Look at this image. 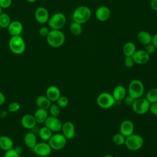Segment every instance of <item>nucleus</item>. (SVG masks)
Listing matches in <instances>:
<instances>
[{
	"mask_svg": "<svg viewBox=\"0 0 157 157\" xmlns=\"http://www.w3.org/2000/svg\"><path fill=\"white\" fill-rule=\"evenodd\" d=\"M47 44L52 47H61L65 42V35L60 29H50L46 37Z\"/></svg>",
	"mask_w": 157,
	"mask_h": 157,
	"instance_id": "nucleus-1",
	"label": "nucleus"
},
{
	"mask_svg": "<svg viewBox=\"0 0 157 157\" xmlns=\"http://www.w3.org/2000/svg\"><path fill=\"white\" fill-rule=\"evenodd\" d=\"M91 12L90 9L86 6H80L75 9L72 13V20L74 21L81 25L86 23L90 19Z\"/></svg>",
	"mask_w": 157,
	"mask_h": 157,
	"instance_id": "nucleus-2",
	"label": "nucleus"
},
{
	"mask_svg": "<svg viewBox=\"0 0 157 157\" xmlns=\"http://www.w3.org/2000/svg\"><path fill=\"white\" fill-rule=\"evenodd\" d=\"M9 48L15 55H21L26 50V43L20 36H12L9 40Z\"/></svg>",
	"mask_w": 157,
	"mask_h": 157,
	"instance_id": "nucleus-3",
	"label": "nucleus"
},
{
	"mask_svg": "<svg viewBox=\"0 0 157 157\" xmlns=\"http://www.w3.org/2000/svg\"><path fill=\"white\" fill-rule=\"evenodd\" d=\"M127 91L129 95L134 99H137L144 95L145 87L142 81L139 79H134L129 83Z\"/></svg>",
	"mask_w": 157,
	"mask_h": 157,
	"instance_id": "nucleus-4",
	"label": "nucleus"
},
{
	"mask_svg": "<svg viewBox=\"0 0 157 157\" xmlns=\"http://www.w3.org/2000/svg\"><path fill=\"white\" fill-rule=\"evenodd\" d=\"M144 140L143 137L138 134H132L126 137L124 145L130 151H137L140 149L144 145Z\"/></svg>",
	"mask_w": 157,
	"mask_h": 157,
	"instance_id": "nucleus-5",
	"label": "nucleus"
},
{
	"mask_svg": "<svg viewBox=\"0 0 157 157\" xmlns=\"http://www.w3.org/2000/svg\"><path fill=\"white\" fill-rule=\"evenodd\" d=\"M66 23V17L61 12H56L50 17L48 25L52 29H61Z\"/></svg>",
	"mask_w": 157,
	"mask_h": 157,
	"instance_id": "nucleus-6",
	"label": "nucleus"
},
{
	"mask_svg": "<svg viewBox=\"0 0 157 157\" xmlns=\"http://www.w3.org/2000/svg\"><path fill=\"white\" fill-rule=\"evenodd\" d=\"M116 101L113 98L112 94L107 92L100 93L96 99V102L98 106L102 109H109L112 107Z\"/></svg>",
	"mask_w": 157,
	"mask_h": 157,
	"instance_id": "nucleus-7",
	"label": "nucleus"
},
{
	"mask_svg": "<svg viewBox=\"0 0 157 157\" xmlns=\"http://www.w3.org/2000/svg\"><path fill=\"white\" fill-rule=\"evenodd\" d=\"M150 103L145 98L135 99L131 107L133 112L138 115H144L149 111Z\"/></svg>",
	"mask_w": 157,
	"mask_h": 157,
	"instance_id": "nucleus-8",
	"label": "nucleus"
},
{
	"mask_svg": "<svg viewBox=\"0 0 157 157\" xmlns=\"http://www.w3.org/2000/svg\"><path fill=\"white\" fill-rule=\"evenodd\" d=\"M48 143L52 150H60L66 146L67 139L62 133L56 132L55 134H52V137L48 140Z\"/></svg>",
	"mask_w": 157,
	"mask_h": 157,
	"instance_id": "nucleus-9",
	"label": "nucleus"
},
{
	"mask_svg": "<svg viewBox=\"0 0 157 157\" xmlns=\"http://www.w3.org/2000/svg\"><path fill=\"white\" fill-rule=\"evenodd\" d=\"M33 150L39 156L47 157L50 155L52 149L48 142L43 141L37 143L33 148Z\"/></svg>",
	"mask_w": 157,
	"mask_h": 157,
	"instance_id": "nucleus-10",
	"label": "nucleus"
},
{
	"mask_svg": "<svg viewBox=\"0 0 157 157\" xmlns=\"http://www.w3.org/2000/svg\"><path fill=\"white\" fill-rule=\"evenodd\" d=\"M44 124L53 132H58L61 130L63 123L58 117L48 115L44 122Z\"/></svg>",
	"mask_w": 157,
	"mask_h": 157,
	"instance_id": "nucleus-11",
	"label": "nucleus"
},
{
	"mask_svg": "<svg viewBox=\"0 0 157 157\" xmlns=\"http://www.w3.org/2000/svg\"><path fill=\"white\" fill-rule=\"evenodd\" d=\"M34 18L40 24L47 23L50 18L48 10L44 7H38L34 12Z\"/></svg>",
	"mask_w": 157,
	"mask_h": 157,
	"instance_id": "nucleus-12",
	"label": "nucleus"
},
{
	"mask_svg": "<svg viewBox=\"0 0 157 157\" xmlns=\"http://www.w3.org/2000/svg\"><path fill=\"white\" fill-rule=\"evenodd\" d=\"M111 15L110 9L105 6H101L98 7L95 12V17L99 21L104 22L107 21Z\"/></svg>",
	"mask_w": 157,
	"mask_h": 157,
	"instance_id": "nucleus-13",
	"label": "nucleus"
},
{
	"mask_svg": "<svg viewBox=\"0 0 157 157\" xmlns=\"http://www.w3.org/2000/svg\"><path fill=\"white\" fill-rule=\"evenodd\" d=\"M119 130L120 132L126 137L134 134V124L129 120H124L120 123Z\"/></svg>",
	"mask_w": 157,
	"mask_h": 157,
	"instance_id": "nucleus-14",
	"label": "nucleus"
},
{
	"mask_svg": "<svg viewBox=\"0 0 157 157\" xmlns=\"http://www.w3.org/2000/svg\"><path fill=\"white\" fill-rule=\"evenodd\" d=\"M62 134L67 139H72L75 136V128L74 124L71 121H66L62 124Z\"/></svg>",
	"mask_w": 157,
	"mask_h": 157,
	"instance_id": "nucleus-15",
	"label": "nucleus"
},
{
	"mask_svg": "<svg viewBox=\"0 0 157 157\" xmlns=\"http://www.w3.org/2000/svg\"><path fill=\"white\" fill-rule=\"evenodd\" d=\"M132 58L135 63L141 65L147 63L150 60V55L144 50V49L136 50L132 55Z\"/></svg>",
	"mask_w": 157,
	"mask_h": 157,
	"instance_id": "nucleus-16",
	"label": "nucleus"
},
{
	"mask_svg": "<svg viewBox=\"0 0 157 157\" xmlns=\"http://www.w3.org/2000/svg\"><path fill=\"white\" fill-rule=\"evenodd\" d=\"M23 30V24L18 20L11 21L9 26L7 27V31L12 36H19L21 34Z\"/></svg>",
	"mask_w": 157,
	"mask_h": 157,
	"instance_id": "nucleus-17",
	"label": "nucleus"
},
{
	"mask_svg": "<svg viewBox=\"0 0 157 157\" xmlns=\"http://www.w3.org/2000/svg\"><path fill=\"white\" fill-rule=\"evenodd\" d=\"M36 121L34 117L32 114H25L21 119V124L22 126L27 129H32L36 125Z\"/></svg>",
	"mask_w": 157,
	"mask_h": 157,
	"instance_id": "nucleus-18",
	"label": "nucleus"
},
{
	"mask_svg": "<svg viewBox=\"0 0 157 157\" xmlns=\"http://www.w3.org/2000/svg\"><path fill=\"white\" fill-rule=\"evenodd\" d=\"M45 95L52 102H56L61 96V92L58 87L51 85L47 88Z\"/></svg>",
	"mask_w": 157,
	"mask_h": 157,
	"instance_id": "nucleus-19",
	"label": "nucleus"
},
{
	"mask_svg": "<svg viewBox=\"0 0 157 157\" xmlns=\"http://www.w3.org/2000/svg\"><path fill=\"white\" fill-rule=\"evenodd\" d=\"M127 90L123 85L116 86L112 91V96L116 101H120L124 99L126 96Z\"/></svg>",
	"mask_w": 157,
	"mask_h": 157,
	"instance_id": "nucleus-20",
	"label": "nucleus"
},
{
	"mask_svg": "<svg viewBox=\"0 0 157 157\" xmlns=\"http://www.w3.org/2000/svg\"><path fill=\"white\" fill-rule=\"evenodd\" d=\"M23 141L28 148L33 149L37 143V136L34 132H28L25 135Z\"/></svg>",
	"mask_w": 157,
	"mask_h": 157,
	"instance_id": "nucleus-21",
	"label": "nucleus"
},
{
	"mask_svg": "<svg viewBox=\"0 0 157 157\" xmlns=\"http://www.w3.org/2000/svg\"><path fill=\"white\" fill-rule=\"evenodd\" d=\"M36 104L38 108L48 110L52 103V101L46 96V95H39L36 99Z\"/></svg>",
	"mask_w": 157,
	"mask_h": 157,
	"instance_id": "nucleus-22",
	"label": "nucleus"
},
{
	"mask_svg": "<svg viewBox=\"0 0 157 157\" xmlns=\"http://www.w3.org/2000/svg\"><path fill=\"white\" fill-rule=\"evenodd\" d=\"M13 148V140L7 136H0V149L4 151H7Z\"/></svg>",
	"mask_w": 157,
	"mask_h": 157,
	"instance_id": "nucleus-23",
	"label": "nucleus"
},
{
	"mask_svg": "<svg viewBox=\"0 0 157 157\" xmlns=\"http://www.w3.org/2000/svg\"><path fill=\"white\" fill-rule=\"evenodd\" d=\"M137 38L138 41L141 44L144 45H146L147 44L151 43L152 36L148 31L142 30L138 33L137 35Z\"/></svg>",
	"mask_w": 157,
	"mask_h": 157,
	"instance_id": "nucleus-24",
	"label": "nucleus"
},
{
	"mask_svg": "<svg viewBox=\"0 0 157 157\" xmlns=\"http://www.w3.org/2000/svg\"><path fill=\"white\" fill-rule=\"evenodd\" d=\"M34 118L37 122V123H44L46 119L48 117V110L38 108L34 113Z\"/></svg>",
	"mask_w": 157,
	"mask_h": 157,
	"instance_id": "nucleus-25",
	"label": "nucleus"
},
{
	"mask_svg": "<svg viewBox=\"0 0 157 157\" xmlns=\"http://www.w3.org/2000/svg\"><path fill=\"white\" fill-rule=\"evenodd\" d=\"M136 50L135 44L131 41L126 42L123 47V53L125 56H132Z\"/></svg>",
	"mask_w": 157,
	"mask_h": 157,
	"instance_id": "nucleus-26",
	"label": "nucleus"
},
{
	"mask_svg": "<svg viewBox=\"0 0 157 157\" xmlns=\"http://www.w3.org/2000/svg\"><path fill=\"white\" fill-rule=\"evenodd\" d=\"M53 134V132L45 126L42 127L39 131V135L43 141L48 142Z\"/></svg>",
	"mask_w": 157,
	"mask_h": 157,
	"instance_id": "nucleus-27",
	"label": "nucleus"
},
{
	"mask_svg": "<svg viewBox=\"0 0 157 157\" xmlns=\"http://www.w3.org/2000/svg\"><path fill=\"white\" fill-rule=\"evenodd\" d=\"M69 31L74 36H78L82 33L83 28L81 24L73 21L69 25Z\"/></svg>",
	"mask_w": 157,
	"mask_h": 157,
	"instance_id": "nucleus-28",
	"label": "nucleus"
},
{
	"mask_svg": "<svg viewBox=\"0 0 157 157\" xmlns=\"http://www.w3.org/2000/svg\"><path fill=\"white\" fill-rule=\"evenodd\" d=\"M145 98L150 104L157 102V88H153L149 90L146 93Z\"/></svg>",
	"mask_w": 157,
	"mask_h": 157,
	"instance_id": "nucleus-29",
	"label": "nucleus"
},
{
	"mask_svg": "<svg viewBox=\"0 0 157 157\" xmlns=\"http://www.w3.org/2000/svg\"><path fill=\"white\" fill-rule=\"evenodd\" d=\"M11 22L10 16L7 13L2 12L0 15V27L2 28H7Z\"/></svg>",
	"mask_w": 157,
	"mask_h": 157,
	"instance_id": "nucleus-30",
	"label": "nucleus"
},
{
	"mask_svg": "<svg viewBox=\"0 0 157 157\" xmlns=\"http://www.w3.org/2000/svg\"><path fill=\"white\" fill-rule=\"evenodd\" d=\"M125 139H126V137H124L120 132L114 134L112 137V141L113 144L118 146L124 145Z\"/></svg>",
	"mask_w": 157,
	"mask_h": 157,
	"instance_id": "nucleus-31",
	"label": "nucleus"
},
{
	"mask_svg": "<svg viewBox=\"0 0 157 157\" xmlns=\"http://www.w3.org/2000/svg\"><path fill=\"white\" fill-rule=\"evenodd\" d=\"M50 115L58 117L61 113V108L56 104H52L48 109Z\"/></svg>",
	"mask_w": 157,
	"mask_h": 157,
	"instance_id": "nucleus-32",
	"label": "nucleus"
},
{
	"mask_svg": "<svg viewBox=\"0 0 157 157\" xmlns=\"http://www.w3.org/2000/svg\"><path fill=\"white\" fill-rule=\"evenodd\" d=\"M56 104L60 108H64L66 107L69 104V99L66 96H60L59 98L57 99Z\"/></svg>",
	"mask_w": 157,
	"mask_h": 157,
	"instance_id": "nucleus-33",
	"label": "nucleus"
},
{
	"mask_svg": "<svg viewBox=\"0 0 157 157\" xmlns=\"http://www.w3.org/2000/svg\"><path fill=\"white\" fill-rule=\"evenodd\" d=\"M20 109V105L18 102H16V101L11 102L8 105V107H7L8 111L11 113L17 112Z\"/></svg>",
	"mask_w": 157,
	"mask_h": 157,
	"instance_id": "nucleus-34",
	"label": "nucleus"
},
{
	"mask_svg": "<svg viewBox=\"0 0 157 157\" xmlns=\"http://www.w3.org/2000/svg\"><path fill=\"white\" fill-rule=\"evenodd\" d=\"M134 64L135 62L132 56H126L124 61V64L126 67L131 68L134 66Z\"/></svg>",
	"mask_w": 157,
	"mask_h": 157,
	"instance_id": "nucleus-35",
	"label": "nucleus"
},
{
	"mask_svg": "<svg viewBox=\"0 0 157 157\" xmlns=\"http://www.w3.org/2000/svg\"><path fill=\"white\" fill-rule=\"evenodd\" d=\"M20 154L17 152L14 148L5 151L4 157H20Z\"/></svg>",
	"mask_w": 157,
	"mask_h": 157,
	"instance_id": "nucleus-36",
	"label": "nucleus"
},
{
	"mask_svg": "<svg viewBox=\"0 0 157 157\" xmlns=\"http://www.w3.org/2000/svg\"><path fill=\"white\" fill-rule=\"evenodd\" d=\"M50 31V28L45 26H43L39 28V33L40 36H42L43 37H46L47 36V35L48 34Z\"/></svg>",
	"mask_w": 157,
	"mask_h": 157,
	"instance_id": "nucleus-37",
	"label": "nucleus"
},
{
	"mask_svg": "<svg viewBox=\"0 0 157 157\" xmlns=\"http://www.w3.org/2000/svg\"><path fill=\"white\" fill-rule=\"evenodd\" d=\"M156 47L151 44H147L146 45H145V48H144V50L149 55H152L153 54L155 51H156Z\"/></svg>",
	"mask_w": 157,
	"mask_h": 157,
	"instance_id": "nucleus-38",
	"label": "nucleus"
},
{
	"mask_svg": "<svg viewBox=\"0 0 157 157\" xmlns=\"http://www.w3.org/2000/svg\"><path fill=\"white\" fill-rule=\"evenodd\" d=\"M124 104L127 105V106H132V105L134 103V101L135 100V99L134 98H132V96H131L130 95H127L125 96V98H124Z\"/></svg>",
	"mask_w": 157,
	"mask_h": 157,
	"instance_id": "nucleus-39",
	"label": "nucleus"
},
{
	"mask_svg": "<svg viewBox=\"0 0 157 157\" xmlns=\"http://www.w3.org/2000/svg\"><path fill=\"white\" fill-rule=\"evenodd\" d=\"M12 0H0V7L2 9H7L10 7Z\"/></svg>",
	"mask_w": 157,
	"mask_h": 157,
	"instance_id": "nucleus-40",
	"label": "nucleus"
},
{
	"mask_svg": "<svg viewBox=\"0 0 157 157\" xmlns=\"http://www.w3.org/2000/svg\"><path fill=\"white\" fill-rule=\"evenodd\" d=\"M149 111L154 115L157 116V102L150 104Z\"/></svg>",
	"mask_w": 157,
	"mask_h": 157,
	"instance_id": "nucleus-41",
	"label": "nucleus"
},
{
	"mask_svg": "<svg viewBox=\"0 0 157 157\" xmlns=\"http://www.w3.org/2000/svg\"><path fill=\"white\" fill-rule=\"evenodd\" d=\"M150 7L153 10L157 12V0H151Z\"/></svg>",
	"mask_w": 157,
	"mask_h": 157,
	"instance_id": "nucleus-42",
	"label": "nucleus"
},
{
	"mask_svg": "<svg viewBox=\"0 0 157 157\" xmlns=\"http://www.w3.org/2000/svg\"><path fill=\"white\" fill-rule=\"evenodd\" d=\"M151 44L156 47L157 49V33H156L154 36H152L151 39Z\"/></svg>",
	"mask_w": 157,
	"mask_h": 157,
	"instance_id": "nucleus-43",
	"label": "nucleus"
},
{
	"mask_svg": "<svg viewBox=\"0 0 157 157\" xmlns=\"http://www.w3.org/2000/svg\"><path fill=\"white\" fill-rule=\"evenodd\" d=\"M5 101H6V96L3 93L0 91V105H3Z\"/></svg>",
	"mask_w": 157,
	"mask_h": 157,
	"instance_id": "nucleus-44",
	"label": "nucleus"
},
{
	"mask_svg": "<svg viewBox=\"0 0 157 157\" xmlns=\"http://www.w3.org/2000/svg\"><path fill=\"white\" fill-rule=\"evenodd\" d=\"M14 149L17 151V152L18 153H19L20 155L22 153V151H23V148H22V147H21V146H16L15 148H14Z\"/></svg>",
	"mask_w": 157,
	"mask_h": 157,
	"instance_id": "nucleus-45",
	"label": "nucleus"
},
{
	"mask_svg": "<svg viewBox=\"0 0 157 157\" xmlns=\"http://www.w3.org/2000/svg\"><path fill=\"white\" fill-rule=\"evenodd\" d=\"M26 1L29 2H31V3H33V2H36L37 0H26Z\"/></svg>",
	"mask_w": 157,
	"mask_h": 157,
	"instance_id": "nucleus-46",
	"label": "nucleus"
},
{
	"mask_svg": "<svg viewBox=\"0 0 157 157\" xmlns=\"http://www.w3.org/2000/svg\"><path fill=\"white\" fill-rule=\"evenodd\" d=\"M104 157H113V156L112 155H110V154H107V155H105Z\"/></svg>",
	"mask_w": 157,
	"mask_h": 157,
	"instance_id": "nucleus-47",
	"label": "nucleus"
},
{
	"mask_svg": "<svg viewBox=\"0 0 157 157\" xmlns=\"http://www.w3.org/2000/svg\"><path fill=\"white\" fill-rule=\"evenodd\" d=\"M2 13V9L0 7V15Z\"/></svg>",
	"mask_w": 157,
	"mask_h": 157,
	"instance_id": "nucleus-48",
	"label": "nucleus"
},
{
	"mask_svg": "<svg viewBox=\"0 0 157 157\" xmlns=\"http://www.w3.org/2000/svg\"><path fill=\"white\" fill-rule=\"evenodd\" d=\"M135 1H138V0H135Z\"/></svg>",
	"mask_w": 157,
	"mask_h": 157,
	"instance_id": "nucleus-49",
	"label": "nucleus"
}]
</instances>
